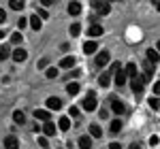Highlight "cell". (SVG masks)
Returning <instances> with one entry per match:
<instances>
[{
	"label": "cell",
	"mask_w": 160,
	"mask_h": 149,
	"mask_svg": "<svg viewBox=\"0 0 160 149\" xmlns=\"http://www.w3.org/2000/svg\"><path fill=\"white\" fill-rule=\"evenodd\" d=\"M9 55H13L11 49H9V45H0V62H2V60H7Z\"/></svg>",
	"instance_id": "21"
},
{
	"label": "cell",
	"mask_w": 160,
	"mask_h": 149,
	"mask_svg": "<svg viewBox=\"0 0 160 149\" xmlns=\"http://www.w3.org/2000/svg\"><path fill=\"white\" fill-rule=\"evenodd\" d=\"M109 130L113 132V134H118V132H122V119H113L109 126Z\"/></svg>",
	"instance_id": "20"
},
{
	"label": "cell",
	"mask_w": 160,
	"mask_h": 149,
	"mask_svg": "<svg viewBox=\"0 0 160 149\" xmlns=\"http://www.w3.org/2000/svg\"><path fill=\"white\" fill-rule=\"evenodd\" d=\"M24 0H11V2H9V7H11V9H15V11H22V9H24Z\"/></svg>",
	"instance_id": "27"
},
{
	"label": "cell",
	"mask_w": 160,
	"mask_h": 149,
	"mask_svg": "<svg viewBox=\"0 0 160 149\" xmlns=\"http://www.w3.org/2000/svg\"><path fill=\"white\" fill-rule=\"evenodd\" d=\"M128 149H141V145L139 143H132V145H128Z\"/></svg>",
	"instance_id": "43"
},
{
	"label": "cell",
	"mask_w": 160,
	"mask_h": 149,
	"mask_svg": "<svg viewBox=\"0 0 160 149\" xmlns=\"http://www.w3.org/2000/svg\"><path fill=\"white\" fill-rule=\"evenodd\" d=\"M98 117H100V119H107V117H109V111H107V109H100Z\"/></svg>",
	"instance_id": "36"
},
{
	"label": "cell",
	"mask_w": 160,
	"mask_h": 149,
	"mask_svg": "<svg viewBox=\"0 0 160 149\" xmlns=\"http://www.w3.org/2000/svg\"><path fill=\"white\" fill-rule=\"evenodd\" d=\"M79 147L81 149H90L92 147V137H81L79 138Z\"/></svg>",
	"instance_id": "22"
},
{
	"label": "cell",
	"mask_w": 160,
	"mask_h": 149,
	"mask_svg": "<svg viewBox=\"0 0 160 149\" xmlns=\"http://www.w3.org/2000/svg\"><path fill=\"white\" fill-rule=\"evenodd\" d=\"M13 122H15V124H24V122H26V115L22 111H15V113H13Z\"/></svg>",
	"instance_id": "28"
},
{
	"label": "cell",
	"mask_w": 160,
	"mask_h": 149,
	"mask_svg": "<svg viewBox=\"0 0 160 149\" xmlns=\"http://www.w3.org/2000/svg\"><path fill=\"white\" fill-rule=\"evenodd\" d=\"M149 107H152V109H160V100L158 98H149Z\"/></svg>",
	"instance_id": "32"
},
{
	"label": "cell",
	"mask_w": 160,
	"mask_h": 149,
	"mask_svg": "<svg viewBox=\"0 0 160 149\" xmlns=\"http://www.w3.org/2000/svg\"><path fill=\"white\" fill-rule=\"evenodd\" d=\"M154 68H156V66H154L152 62H148V60L143 62V74H148V77H152V74H154Z\"/></svg>",
	"instance_id": "23"
},
{
	"label": "cell",
	"mask_w": 160,
	"mask_h": 149,
	"mask_svg": "<svg viewBox=\"0 0 160 149\" xmlns=\"http://www.w3.org/2000/svg\"><path fill=\"white\" fill-rule=\"evenodd\" d=\"M124 70H126V74H128V79H137V77H139V70H137V64L135 62H128Z\"/></svg>",
	"instance_id": "9"
},
{
	"label": "cell",
	"mask_w": 160,
	"mask_h": 149,
	"mask_svg": "<svg viewBox=\"0 0 160 149\" xmlns=\"http://www.w3.org/2000/svg\"><path fill=\"white\" fill-rule=\"evenodd\" d=\"M34 117H37V119H41V122H51V119H49L51 113L47 111V109H37V111H34Z\"/></svg>",
	"instance_id": "10"
},
{
	"label": "cell",
	"mask_w": 160,
	"mask_h": 149,
	"mask_svg": "<svg viewBox=\"0 0 160 149\" xmlns=\"http://www.w3.org/2000/svg\"><path fill=\"white\" fill-rule=\"evenodd\" d=\"M111 74H113L111 70H105V73L98 77V85L100 87H109L111 85Z\"/></svg>",
	"instance_id": "8"
},
{
	"label": "cell",
	"mask_w": 160,
	"mask_h": 149,
	"mask_svg": "<svg viewBox=\"0 0 160 149\" xmlns=\"http://www.w3.org/2000/svg\"><path fill=\"white\" fill-rule=\"evenodd\" d=\"M105 30H102V26H98V24H94V26H90L88 28V36H92V38H96V36H100Z\"/></svg>",
	"instance_id": "11"
},
{
	"label": "cell",
	"mask_w": 160,
	"mask_h": 149,
	"mask_svg": "<svg viewBox=\"0 0 160 149\" xmlns=\"http://www.w3.org/2000/svg\"><path fill=\"white\" fill-rule=\"evenodd\" d=\"M4 22H7V13L0 9V24H4Z\"/></svg>",
	"instance_id": "41"
},
{
	"label": "cell",
	"mask_w": 160,
	"mask_h": 149,
	"mask_svg": "<svg viewBox=\"0 0 160 149\" xmlns=\"http://www.w3.org/2000/svg\"><path fill=\"white\" fill-rule=\"evenodd\" d=\"M68 13H71V15H79V13H81V4H79V2H71V4H68Z\"/></svg>",
	"instance_id": "24"
},
{
	"label": "cell",
	"mask_w": 160,
	"mask_h": 149,
	"mask_svg": "<svg viewBox=\"0 0 160 149\" xmlns=\"http://www.w3.org/2000/svg\"><path fill=\"white\" fill-rule=\"evenodd\" d=\"M83 109H86V111H94V109H96V94L90 92L86 98H83Z\"/></svg>",
	"instance_id": "1"
},
{
	"label": "cell",
	"mask_w": 160,
	"mask_h": 149,
	"mask_svg": "<svg viewBox=\"0 0 160 149\" xmlns=\"http://www.w3.org/2000/svg\"><path fill=\"white\" fill-rule=\"evenodd\" d=\"M38 17H41V19H47V17H49V11H45V9H38Z\"/></svg>",
	"instance_id": "35"
},
{
	"label": "cell",
	"mask_w": 160,
	"mask_h": 149,
	"mask_svg": "<svg viewBox=\"0 0 160 149\" xmlns=\"http://www.w3.org/2000/svg\"><path fill=\"white\" fill-rule=\"evenodd\" d=\"M45 74H47L49 79H56V77H58V68H56V66H51V68L45 70Z\"/></svg>",
	"instance_id": "31"
},
{
	"label": "cell",
	"mask_w": 160,
	"mask_h": 149,
	"mask_svg": "<svg viewBox=\"0 0 160 149\" xmlns=\"http://www.w3.org/2000/svg\"><path fill=\"white\" fill-rule=\"evenodd\" d=\"M58 109H62V100L56 96L47 98V111H58Z\"/></svg>",
	"instance_id": "6"
},
{
	"label": "cell",
	"mask_w": 160,
	"mask_h": 149,
	"mask_svg": "<svg viewBox=\"0 0 160 149\" xmlns=\"http://www.w3.org/2000/svg\"><path fill=\"white\" fill-rule=\"evenodd\" d=\"M4 34H7V32H4V30H0V41L4 38Z\"/></svg>",
	"instance_id": "44"
},
{
	"label": "cell",
	"mask_w": 160,
	"mask_h": 149,
	"mask_svg": "<svg viewBox=\"0 0 160 149\" xmlns=\"http://www.w3.org/2000/svg\"><path fill=\"white\" fill-rule=\"evenodd\" d=\"M68 32H71V36H79V34H81V26H79V24H73L71 28H68Z\"/></svg>",
	"instance_id": "30"
},
{
	"label": "cell",
	"mask_w": 160,
	"mask_h": 149,
	"mask_svg": "<svg viewBox=\"0 0 160 149\" xmlns=\"http://www.w3.org/2000/svg\"><path fill=\"white\" fill-rule=\"evenodd\" d=\"M22 41H24V34H22V32H13L11 34V43L13 45H19Z\"/></svg>",
	"instance_id": "29"
},
{
	"label": "cell",
	"mask_w": 160,
	"mask_h": 149,
	"mask_svg": "<svg viewBox=\"0 0 160 149\" xmlns=\"http://www.w3.org/2000/svg\"><path fill=\"white\" fill-rule=\"evenodd\" d=\"M28 24H30V19H26V17H19V22H17V28H26Z\"/></svg>",
	"instance_id": "33"
},
{
	"label": "cell",
	"mask_w": 160,
	"mask_h": 149,
	"mask_svg": "<svg viewBox=\"0 0 160 149\" xmlns=\"http://www.w3.org/2000/svg\"><path fill=\"white\" fill-rule=\"evenodd\" d=\"M98 51V43L96 41H88L86 45H83V53L86 55H92V53H96Z\"/></svg>",
	"instance_id": "7"
},
{
	"label": "cell",
	"mask_w": 160,
	"mask_h": 149,
	"mask_svg": "<svg viewBox=\"0 0 160 149\" xmlns=\"http://www.w3.org/2000/svg\"><path fill=\"white\" fill-rule=\"evenodd\" d=\"M148 62H152L154 66L160 62V53H158L156 49H148Z\"/></svg>",
	"instance_id": "17"
},
{
	"label": "cell",
	"mask_w": 160,
	"mask_h": 149,
	"mask_svg": "<svg viewBox=\"0 0 160 149\" xmlns=\"http://www.w3.org/2000/svg\"><path fill=\"white\" fill-rule=\"evenodd\" d=\"M75 62H77V60H75L73 55H66V58L60 62V68H71V66H75Z\"/></svg>",
	"instance_id": "19"
},
{
	"label": "cell",
	"mask_w": 160,
	"mask_h": 149,
	"mask_svg": "<svg viewBox=\"0 0 160 149\" xmlns=\"http://www.w3.org/2000/svg\"><path fill=\"white\" fill-rule=\"evenodd\" d=\"M154 94H156V96H160V81H156V83H154Z\"/></svg>",
	"instance_id": "38"
},
{
	"label": "cell",
	"mask_w": 160,
	"mask_h": 149,
	"mask_svg": "<svg viewBox=\"0 0 160 149\" xmlns=\"http://www.w3.org/2000/svg\"><path fill=\"white\" fill-rule=\"evenodd\" d=\"M90 137H92V138H100V137H102V130H100L98 124H92V126H90Z\"/></svg>",
	"instance_id": "18"
},
{
	"label": "cell",
	"mask_w": 160,
	"mask_h": 149,
	"mask_svg": "<svg viewBox=\"0 0 160 149\" xmlns=\"http://www.w3.org/2000/svg\"><path fill=\"white\" fill-rule=\"evenodd\" d=\"M113 79H115V85H126V81H128V74H126V70H124V68H120V70H118V73L113 74Z\"/></svg>",
	"instance_id": "5"
},
{
	"label": "cell",
	"mask_w": 160,
	"mask_h": 149,
	"mask_svg": "<svg viewBox=\"0 0 160 149\" xmlns=\"http://www.w3.org/2000/svg\"><path fill=\"white\" fill-rule=\"evenodd\" d=\"M47 62H49V60H47V58H43V60L38 62V68H47Z\"/></svg>",
	"instance_id": "39"
},
{
	"label": "cell",
	"mask_w": 160,
	"mask_h": 149,
	"mask_svg": "<svg viewBox=\"0 0 160 149\" xmlns=\"http://www.w3.org/2000/svg\"><path fill=\"white\" fill-rule=\"evenodd\" d=\"M109 51L105 49V51H98V53H96V66H98V68H102V66H107V64H109Z\"/></svg>",
	"instance_id": "2"
},
{
	"label": "cell",
	"mask_w": 160,
	"mask_h": 149,
	"mask_svg": "<svg viewBox=\"0 0 160 149\" xmlns=\"http://www.w3.org/2000/svg\"><path fill=\"white\" fill-rule=\"evenodd\" d=\"M71 117H79V109H77V107H71Z\"/></svg>",
	"instance_id": "37"
},
{
	"label": "cell",
	"mask_w": 160,
	"mask_h": 149,
	"mask_svg": "<svg viewBox=\"0 0 160 149\" xmlns=\"http://www.w3.org/2000/svg\"><path fill=\"white\" fill-rule=\"evenodd\" d=\"M66 92H68V96L79 94V83H68V85H66Z\"/></svg>",
	"instance_id": "25"
},
{
	"label": "cell",
	"mask_w": 160,
	"mask_h": 149,
	"mask_svg": "<svg viewBox=\"0 0 160 149\" xmlns=\"http://www.w3.org/2000/svg\"><path fill=\"white\" fill-rule=\"evenodd\" d=\"M149 145H152V147H158V145H160V138L158 137H149Z\"/></svg>",
	"instance_id": "34"
},
{
	"label": "cell",
	"mask_w": 160,
	"mask_h": 149,
	"mask_svg": "<svg viewBox=\"0 0 160 149\" xmlns=\"http://www.w3.org/2000/svg\"><path fill=\"white\" fill-rule=\"evenodd\" d=\"M4 149H19V141L15 137H7L4 138Z\"/></svg>",
	"instance_id": "14"
},
{
	"label": "cell",
	"mask_w": 160,
	"mask_h": 149,
	"mask_svg": "<svg viewBox=\"0 0 160 149\" xmlns=\"http://www.w3.org/2000/svg\"><path fill=\"white\" fill-rule=\"evenodd\" d=\"M130 87H132V92H135V94H141L145 85H143V81L137 77V79H130Z\"/></svg>",
	"instance_id": "13"
},
{
	"label": "cell",
	"mask_w": 160,
	"mask_h": 149,
	"mask_svg": "<svg viewBox=\"0 0 160 149\" xmlns=\"http://www.w3.org/2000/svg\"><path fill=\"white\" fill-rule=\"evenodd\" d=\"M109 149H122V145H120V143H111Z\"/></svg>",
	"instance_id": "42"
},
{
	"label": "cell",
	"mask_w": 160,
	"mask_h": 149,
	"mask_svg": "<svg viewBox=\"0 0 160 149\" xmlns=\"http://www.w3.org/2000/svg\"><path fill=\"white\" fill-rule=\"evenodd\" d=\"M92 7L98 11V15H107V13L111 11V4H109V2H98V0H96V2H92Z\"/></svg>",
	"instance_id": "4"
},
{
	"label": "cell",
	"mask_w": 160,
	"mask_h": 149,
	"mask_svg": "<svg viewBox=\"0 0 160 149\" xmlns=\"http://www.w3.org/2000/svg\"><path fill=\"white\" fill-rule=\"evenodd\" d=\"M26 58H28V53H26V49H22V47H17V49L13 51V62H24Z\"/></svg>",
	"instance_id": "12"
},
{
	"label": "cell",
	"mask_w": 160,
	"mask_h": 149,
	"mask_svg": "<svg viewBox=\"0 0 160 149\" xmlns=\"http://www.w3.org/2000/svg\"><path fill=\"white\" fill-rule=\"evenodd\" d=\"M111 111L115 113V115H122V113H126V104H124L122 100H111Z\"/></svg>",
	"instance_id": "3"
},
{
	"label": "cell",
	"mask_w": 160,
	"mask_h": 149,
	"mask_svg": "<svg viewBox=\"0 0 160 149\" xmlns=\"http://www.w3.org/2000/svg\"><path fill=\"white\" fill-rule=\"evenodd\" d=\"M43 134H45V137H53V134H56L53 122H45V124H43Z\"/></svg>",
	"instance_id": "15"
},
{
	"label": "cell",
	"mask_w": 160,
	"mask_h": 149,
	"mask_svg": "<svg viewBox=\"0 0 160 149\" xmlns=\"http://www.w3.org/2000/svg\"><path fill=\"white\" fill-rule=\"evenodd\" d=\"M58 128H60V130H68V128H71V119H68V117H60Z\"/></svg>",
	"instance_id": "26"
},
{
	"label": "cell",
	"mask_w": 160,
	"mask_h": 149,
	"mask_svg": "<svg viewBox=\"0 0 160 149\" xmlns=\"http://www.w3.org/2000/svg\"><path fill=\"white\" fill-rule=\"evenodd\" d=\"M38 145H41V147H47V138L41 137V138H38Z\"/></svg>",
	"instance_id": "40"
},
{
	"label": "cell",
	"mask_w": 160,
	"mask_h": 149,
	"mask_svg": "<svg viewBox=\"0 0 160 149\" xmlns=\"http://www.w3.org/2000/svg\"><path fill=\"white\" fill-rule=\"evenodd\" d=\"M156 51H158V53H160V41H158V43H156Z\"/></svg>",
	"instance_id": "45"
},
{
	"label": "cell",
	"mask_w": 160,
	"mask_h": 149,
	"mask_svg": "<svg viewBox=\"0 0 160 149\" xmlns=\"http://www.w3.org/2000/svg\"><path fill=\"white\" fill-rule=\"evenodd\" d=\"M156 9H158V11H160V0H158V2H156Z\"/></svg>",
	"instance_id": "46"
},
{
	"label": "cell",
	"mask_w": 160,
	"mask_h": 149,
	"mask_svg": "<svg viewBox=\"0 0 160 149\" xmlns=\"http://www.w3.org/2000/svg\"><path fill=\"white\" fill-rule=\"evenodd\" d=\"M30 26H32V30H41V28H43V19L38 17L37 13L30 15Z\"/></svg>",
	"instance_id": "16"
}]
</instances>
